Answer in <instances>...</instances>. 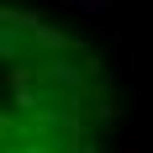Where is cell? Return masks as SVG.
Segmentation results:
<instances>
[{
    "instance_id": "6da1fadb",
    "label": "cell",
    "mask_w": 153,
    "mask_h": 153,
    "mask_svg": "<svg viewBox=\"0 0 153 153\" xmlns=\"http://www.w3.org/2000/svg\"><path fill=\"white\" fill-rule=\"evenodd\" d=\"M106 69L63 27L0 11V153H100Z\"/></svg>"
}]
</instances>
